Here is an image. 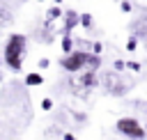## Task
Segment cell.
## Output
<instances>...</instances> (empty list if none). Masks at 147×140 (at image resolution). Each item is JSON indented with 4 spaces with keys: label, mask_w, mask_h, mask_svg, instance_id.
<instances>
[{
    "label": "cell",
    "mask_w": 147,
    "mask_h": 140,
    "mask_svg": "<svg viewBox=\"0 0 147 140\" xmlns=\"http://www.w3.org/2000/svg\"><path fill=\"white\" fill-rule=\"evenodd\" d=\"M25 50H28V37L21 34V32H11L5 41V64L18 73L23 69V57H25Z\"/></svg>",
    "instance_id": "1"
},
{
    "label": "cell",
    "mask_w": 147,
    "mask_h": 140,
    "mask_svg": "<svg viewBox=\"0 0 147 140\" xmlns=\"http://www.w3.org/2000/svg\"><path fill=\"white\" fill-rule=\"evenodd\" d=\"M87 62H90V53H85V50H71V53H67L60 60L62 69L69 71V73H76V71L87 69Z\"/></svg>",
    "instance_id": "2"
},
{
    "label": "cell",
    "mask_w": 147,
    "mask_h": 140,
    "mask_svg": "<svg viewBox=\"0 0 147 140\" xmlns=\"http://www.w3.org/2000/svg\"><path fill=\"white\" fill-rule=\"evenodd\" d=\"M117 131L131 140H142L145 138V129L136 117H119L117 119Z\"/></svg>",
    "instance_id": "3"
},
{
    "label": "cell",
    "mask_w": 147,
    "mask_h": 140,
    "mask_svg": "<svg viewBox=\"0 0 147 140\" xmlns=\"http://www.w3.org/2000/svg\"><path fill=\"white\" fill-rule=\"evenodd\" d=\"M106 85H108V92H110V94H115V96H119V94H124V92H126V85H124V83H119L115 73H108V76H106Z\"/></svg>",
    "instance_id": "4"
},
{
    "label": "cell",
    "mask_w": 147,
    "mask_h": 140,
    "mask_svg": "<svg viewBox=\"0 0 147 140\" xmlns=\"http://www.w3.org/2000/svg\"><path fill=\"white\" fill-rule=\"evenodd\" d=\"M76 23H80V16H78L76 11H67V14H64V28H62V34H69L71 28H74Z\"/></svg>",
    "instance_id": "5"
},
{
    "label": "cell",
    "mask_w": 147,
    "mask_h": 140,
    "mask_svg": "<svg viewBox=\"0 0 147 140\" xmlns=\"http://www.w3.org/2000/svg\"><path fill=\"white\" fill-rule=\"evenodd\" d=\"M80 85L83 87H87V90H92V87H96L99 85V78H96V71H85L83 76H80Z\"/></svg>",
    "instance_id": "6"
},
{
    "label": "cell",
    "mask_w": 147,
    "mask_h": 140,
    "mask_svg": "<svg viewBox=\"0 0 147 140\" xmlns=\"http://www.w3.org/2000/svg\"><path fill=\"white\" fill-rule=\"evenodd\" d=\"M133 32H136V37H140V39H147V16L138 18V21L133 23Z\"/></svg>",
    "instance_id": "7"
},
{
    "label": "cell",
    "mask_w": 147,
    "mask_h": 140,
    "mask_svg": "<svg viewBox=\"0 0 147 140\" xmlns=\"http://www.w3.org/2000/svg\"><path fill=\"white\" fill-rule=\"evenodd\" d=\"M41 83H44V76L37 73V71H32V73L25 76V85H28V87H39Z\"/></svg>",
    "instance_id": "8"
},
{
    "label": "cell",
    "mask_w": 147,
    "mask_h": 140,
    "mask_svg": "<svg viewBox=\"0 0 147 140\" xmlns=\"http://www.w3.org/2000/svg\"><path fill=\"white\" fill-rule=\"evenodd\" d=\"M11 21H14V16H11V9H7V7H0V28H7Z\"/></svg>",
    "instance_id": "9"
},
{
    "label": "cell",
    "mask_w": 147,
    "mask_h": 140,
    "mask_svg": "<svg viewBox=\"0 0 147 140\" xmlns=\"http://www.w3.org/2000/svg\"><path fill=\"white\" fill-rule=\"evenodd\" d=\"M60 16H62L60 7H51V9H48V16H46V21L51 23V21H55V18H60Z\"/></svg>",
    "instance_id": "10"
},
{
    "label": "cell",
    "mask_w": 147,
    "mask_h": 140,
    "mask_svg": "<svg viewBox=\"0 0 147 140\" xmlns=\"http://www.w3.org/2000/svg\"><path fill=\"white\" fill-rule=\"evenodd\" d=\"M71 48H74L71 37H69V34H64V37H62V50H64V53H71Z\"/></svg>",
    "instance_id": "11"
},
{
    "label": "cell",
    "mask_w": 147,
    "mask_h": 140,
    "mask_svg": "<svg viewBox=\"0 0 147 140\" xmlns=\"http://www.w3.org/2000/svg\"><path fill=\"white\" fill-rule=\"evenodd\" d=\"M80 25H83V28H92V16H90V14H83V16H80Z\"/></svg>",
    "instance_id": "12"
},
{
    "label": "cell",
    "mask_w": 147,
    "mask_h": 140,
    "mask_svg": "<svg viewBox=\"0 0 147 140\" xmlns=\"http://www.w3.org/2000/svg\"><path fill=\"white\" fill-rule=\"evenodd\" d=\"M136 46H138V41H136V37H131L126 41V50H136Z\"/></svg>",
    "instance_id": "13"
},
{
    "label": "cell",
    "mask_w": 147,
    "mask_h": 140,
    "mask_svg": "<svg viewBox=\"0 0 147 140\" xmlns=\"http://www.w3.org/2000/svg\"><path fill=\"white\" fill-rule=\"evenodd\" d=\"M131 9H133V7H131V2H129V0H122V11L131 14Z\"/></svg>",
    "instance_id": "14"
},
{
    "label": "cell",
    "mask_w": 147,
    "mask_h": 140,
    "mask_svg": "<svg viewBox=\"0 0 147 140\" xmlns=\"http://www.w3.org/2000/svg\"><path fill=\"white\" fill-rule=\"evenodd\" d=\"M48 64H51L48 57H41V60H39V69H48Z\"/></svg>",
    "instance_id": "15"
},
{
    "label": "cell",
    "mask_w": 147,
    "mask_h": 140,
    "mask_svg": "<svg viewBox=\"0 0 147 140\" xmlns=\"http://www.w3.org/2000/svg\"><path fill=\"white\" fill-rule=\"evenodd\" d=\"M41 108H44V110H51V108H53V101H51V99H44V101H41Z\"/></svg>",
    "instance_id": "16"
},
{
    "label": "cell",
    "mask_w": 147,
    "mask_h": 140,
    "mask_svg": "<svg viewBox=\"0 0 147 140\" xmlns=\"http://www.w3.org/2000/svg\"><path fill=\"white\" fill-rule=\"evenodd\" d=\"M124 67H126V62H122V60H117V62H115V71H122Z\"/></svg>",
    "instance_id": "17"
},
{
    "label": "cell",
    "mask_w": 147,
    "mask_h": 140,
    "mask_svg": "<svg viewBox=\"0 0 147 140\" xmlns=\"http://www.w3.org/2000/svg\"><path fill=\"white\" fill-rule=\"evenodd\" d=\"M126 67H129V69H133V71H138V69H140V64H138V62H129Z\"/></svg>",
    "instance_id": "18"
},
{
    "label": "cell",
    "mask_w": 147,
    "mask_h": 140,
    "mask_svg": "<svg viewBox=\"0 0 147 140\" xmlns=\"http://www.w3.org/2000/svg\"><path fill=\"white\" fill-rule=\"evenodd\" d=\"M92 48H94V50H92V53H96V55H99V53H101V44H94V46H92Z\"/></svg>",
    "instance_id": "19"
},
{
    "label": "cell",
    "mask_w": 147,
    "mask_h": 140,
    "mask_svg": "<svg viewBox=\"0 0 147 140\" xmlns=\"http://www.w3.org/2000/svg\"><path fill=\"white\" fill-rule=\"evenodd\" d=\"M64 140H76V138H74L71 133H64Z\"/></svg>",
    "instance_id": "20"
},
{
    "label": "cell",
    "mask_w": 147,
    "mask_h": 140,
    "mask_svg": "<svg viewBox=\"0 0 147 140\" xmlns=\"http://www.w3.org/2000/svg\"><path fill=\"white\" fill-rule=\"evenodd\" d=\"M39 2H44V0H39Z\"/></svg>",
    "instance_id": "21"
}]
</instances>
